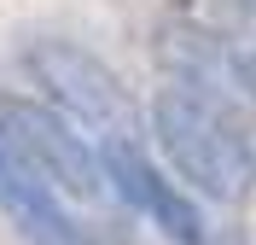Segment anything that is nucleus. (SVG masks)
Segmentation results:
<instances>
[{
    "label": "nucleus",
    "instance_id": "1",
    "mask_svg": "<svg viewBox=\"0 0 256 245\" xmlns=\"http://www.w3.org/2000/svg\"><path fill=\"white\" fill-rule=\"evenodd\" d=\"M152 129H158L163 158L198 193L222 198V204H244L256 193V146L250 134L216 105L210 94H198L192 82H175L152 99Z\"/></svg>",
    "mask_w": 256,
    "mask_h": 245
},
{
    "label": "nucleus",
    "instance_id": "2",
    "mask_svg": "<svg viewBox=\"0 0 256 245\" xmlns=\"http://www.w3.org/2000/svg\"><path fill=\"white\" fill-rule=\"evenodd\" d=\"M0 140L30 163L58 198H82V204H105L111 198V181L99 169V146H88L70 129L64 111H52L41 99L0 94Z\"/></svg>",
    "mask_w": 256,
    "mask_h": 245
},
{
    "label": "nucleus",
    "instance_id": "3",
    "mask_svg": "<svg viewBox=\"0 0 256 245\" xmlns=\"http://www.w3.org/2000/svg\"><path fill=\"white\" fill-rule=\"evenodd\" d=\"M30 76L35 88H47L52 111H64L70 123L94 129L99 140L111 134H134V105H128V88L116 82V70L105 59H94L76 41H35L30 47Z\"/></svg>",
    "mask_w": 256,
    "mask_h": 245
},
{
    "label": "nucleus",
    "instance_id": "4",
    "mask_svg": "<svg viewBox=\"0 0 256 245\" xmlns=\"http://www.w3.org/2000/svg\"><path fill=\"white\" fill-rule=\"evenodd\" d=\"M99 169H105V181H111V198H122L128 210H140L163 239H175V245H210V228H204V216H198V204H192L175 181L134 146V134L99 140Z\"/></svg>",
    "mask_w": 256,
    "mask_h": 245
},
{
    "label": "nucleus",
    "instance_id": "5",
    "mask_svg": "<svg viewBox=\"0 0 256 245\" xmlns=\"http://www.w3.org/2000/svg\"><path fill=\"white\" fill-rule=\"evenodd\" d=\"M0 216H6L30 245H94L76 228V216L64 210V198L52 193L6 140H0Z\"/></svg>",
    "mask_w": 256,
    "mask_h": 245
},
{
    "label": "nucleus",
    "instance_id": "6",
    "mask_svg": "<svg viewBox=\"0 0 256 245\" xmlns=\"http://www.w3.org/2000/svg\"><path fill=\"white\" fill-rule=\"evenodd\" d=\"M227 76H233V88L256 99V47H227Z\"/></svg>",
    "mask_w": 256,
    "mask_h": 245
}]
</instances>
